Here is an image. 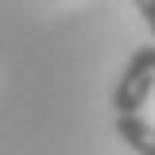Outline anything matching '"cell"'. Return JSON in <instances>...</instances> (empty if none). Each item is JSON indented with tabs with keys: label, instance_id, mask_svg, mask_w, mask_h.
Returning a JSON list of instances; mask_svg holds the SVG:
<instances>
[{
	"label": "cell",
	"instance_id": "cell-1",
	"mask_svg": "<svg viewBox=\"0 0 155 155\" xmlns=\"http://www.w3.org/2000/svg\"><path fill=\"white\" fill-rule=\"evenodd\" d=\"M151 89H155V43L132 51V58H128V66H124V74H120V81H116V89H113L116 116L140 113L143 101L151 97Z\"/></svg>",
	"mask_w": 155,
	"mask_h": 155
},
{
	"label": "cell",
	"instance_id": "cell-2",
	"mask_svg": "<svg viewBox=\"0 0 155 155\" xmlns=\"http://www.w3.org/2000/svg\"><path fill=\"white\" fill-rule=\"evenodd\" d=\"M116 136H120L136 155H155V124H147L140 113L116 116Z\"/></svg>",
	"mask_w": 155,
	"mask_h": 155
},
{
	"label": "cell",
	"instance_id": "cell-3",
	"mask_svg": "<svg viewBox=\"0 0 155 155\" xmlns=\"http://www.w3.org/2000/svg\"><path fill=\"white\" fill-rule=\"evenodd\" d=\"M132 4H136V12L143 16V23H147V31L155 39V0H132Z\"/></svg>",
	"mask_w": 155,
	"mask_h": 155
}]
</instances>
